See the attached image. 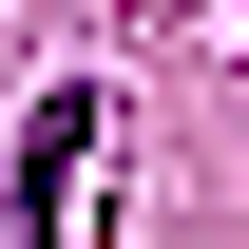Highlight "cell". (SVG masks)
Segmentation results:
<instances>
[{"mask_svg":"<svg viewBox=\"0 0 249 249\" xmlns=\"http://www.w3.org/2000/svg\"><path fill=\"white\" fill-rule=\"evenodd\" d=\"M77 173H96V96L58 77V96L19 115V192H0V249H58V230H77Z\"/></svg>","mask_w":249,"mask_h":249,"instance_id":"cell-1","label":"cell"}]
</instances>
